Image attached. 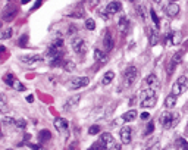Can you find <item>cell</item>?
<instances>
[{"label": "cell", "mask_w": 188, "mask_h": 150, "mask_svg": "<svg viewBox=\"0 0 188 150\" xmlns=\"http://www.w3.org/2000/svg\"><path fill=\"white\" fill-rule=\"evenodd\" d=\"M179 119H181L179 113H174V112H169V110L163 112L160 115V124L165 130H169V128L176 127V125L179 124Z\"/></svg>", "instance_id": "cell-1"}, {"label": "cell", "mask_w": 188, "mask_h": 150, "mask_svg": "<svg viewBox=\"0 0 188 150\" xmlns=\"http://www.w3.org/2000/svg\"><path fill=\"white\" fill-rule=\"evenodd\" d=\"M157 103V94L155 89H147L141 93V108H153Z\"/></svg>", "instance_id": "cell-2"}, {"label": "cell", "mask_w": 188, "mask_h": 150, "mask_svg": "<svg viewBox=\"0 0 188 150\" xmlns=\"http://www.w3.org/2000/svg\"><path fill=\"white\" fill-rule=\"evenodd\" d=\"M137 77H138V69L135 66H128L125 69V72H123V85L125 87H131L135 82Z\"/></svg>", "instance_id": "cell-3"}, {"label": "cell", "mask_w": 188, "mask_h": 150, "mask_svg": "<svg viewBox=\"0 0 188 150\" xmlns=\"http://www.w3.org/2000/svg\"><path fill=\"white\" fill-rule=\"evenodd\" d=\"M188 89V80L187 77H179L176 81H175L174 87H172V94L175 96H179L182 93H185Z\"/></svg>", "instance_id": "cell-4"}, {"label": "cell", "mask_w": 188, "mask_h": 150, "mask_svg": "<svg viewBox=\"0 0 188 150\" xmlns=\"http://www.w3.org/2000/svg\"><path fill=\"white\" fill-rule=\"evenodd\" d=\"M71 46H72L75 53H78V55H85V52H87V43L80 37H74L71 40Z\"/></svg>", "instance_id": "cell-5"}, {"label": "cell", "mask_w": 188, "mask_h": 150, "mask_svg": "<svg viewBox=\"0 0 188 150\" xmlns=\"http://www.w3.org/2000/svg\"><path fill=\"white\" fill-rule=\"evenodd\" d=\"M100 141L104 144V147H106V149L121 150V146H119V144H116L115 138L112 137V134H109V132H103V134H101V136H100Z\"/></svg>", "instance_id": "cell-6"}, {"label": "cell", "mask_w": 188, "mask_h": 150, "mask_svg": "<svg viewBox=\"0 0 188 150\" xmlns=\"http://www.w3.org/2000/svg\"><path fill=\"white\" fill-rule=\"evenodd\" d=\"M90 84V78L88 77H74L71 81H69V87L72 90H78L82 87H87Z\"/></svg>", "instance_id": "cell-7"}, {"label": "cell", "mask_w": 188, "mask_h": 150, "mask_svg": "<svg viewBox=\"0 0 188 150\" xmlns=\"http://www.w3.org/2000/svg\"><path fill=\"white\" fill-rule=\"evenodd\" d=\"M182 57H184V52H176V53L172 56V59H170V62H169V65H168V74L169 75L174 74L175 68L182 62Z\"/></svg>", "instance_id": "cell-8"}, {"label": "cell", "mask_w": 188, "mask_h": 150, "mask_svg": "<svg viewBox=\"0 0 188 150\" xmlns=\"http://www.w3.org/2000/svg\"><path fill=\"white\" fill-rule=\"evenodd\" d=\"M19 61L27 63V65H35V63H41L44 61V57L41 55H27V56H21Z\"/></svg>", "instance_id": "cell-9"}, {"label": "cell", "mask_w": 188, "mask_h": 150, "mask_svg": "<svg viewBox=\"0 0 188 150\" xmlns=\"http://www.w3.org/2000/svg\"><path fill=\"white\" fill-rule=\"evenodd\" d=\"M129 28H131V24H129V21L125 15H122L121 18H119V22H118V30H119V33L122 35H127L128 31H129Z\"/></svg>", "instance_id": "cell-10"}, {"label": "cell", "mask_w": 188, "mask_h": 150, "mask_svg": "<svg viewBox=\"0 0 188 150\" xmlns=\"http://www.w3.org/2000/svg\"><path fill=\"white\" fill-rule=\"evenodd\" d=\"M119 136H121V140L123 144H129L131 143V140H132V130H131V127H122L121 132H119Z\"/></svg>", "instance_id": "cell-11"}, {"label": "cell", "mask_w": 188, "mask_h": 150, "mask_svg": "<svg viewBox=\"0 0 188 150\" xmlns=\"http://www.w3.org/2000/svg\"><path fill=\"white\" fill-rule=\"evenodd\" d=\"M122 9V5L121 2H110V3H108L106 5V7H104V12L110 16V15H115V14H119Z\"/></svg>", "instance_id": "cell-12"}, {"label": "cell", "mask_w": 188, "mask_h": 150, "mask_svg": "<svg viewBox=\"0 0 188 150\" xmlns=\"http://www.w3.org/2000/svg\"><path fill=\"white\" fill-rule=\"evenodd\" d=\"M163 10L166 12V15H168V16H170V18H175L176 15L179 14V5H176L175 2H172V3H169L168 6L163 7Z\"/></svg>", "instance_id": "cell-13"}, {"label": "cell", "mask_w": 188, "mask_h": 150, "mask_svg": "<svg viewBox=\"0 0 188 150\" xmlns=\"http://www.w3.org/2000/svg\"><path fill=\"white\" fill-rule=\"evenodd\" d=\"M80 100H81V94H76V96H72V97H69L66 100V103L63 105V109L65 110H72L80 103Z\"/></svg>", "instance_id": "cell-14"}, {"label": "cell", "mask_w": 188, "mask_h": 150, "mask_svg": "<svg viewBox=\"0 0 188 150\" xmlns=\"http://www.w3.org/2000/svg\"><path fill=\"white\" fill-rule=\"evenodd\" d=\"M16 7L14 6H7L6 9H5V12H3V21L5 22H10V21L15 18V15H16Z\"/></svg>", "instance_id": "cell-15"}, {"label": "cell", "mask_w": 188, "mask_h": 150, "mask_svg": "<svg viewBox=\"0 0 188 150\" xmlns=\"http://www.w3.org/2000/svg\"><path fill=\"white\" fill-rule=\"evenodd\" d=\"M146 82H147V85L150 87V89H159V85H160V82H159V78L156 77V74L147 75V78H146Z\"/></svg>", "instance_id": "cell-16"}, {"label": "cell", "mask_w": 188, "mask_h": 150, "mask_svg": "<svg viewBox=\"0 0 188 150\" xmlns=\"http://www.w3.org/2000/svg\"><path fill=\"white\" fill-rule=\"evenodd\" d=\"M68 127H69V122H68V119H65V118H57L54 121V128L57 131H66Z\"/></svg>", "instance_id": "cell-17"}, {"label": "cell", "mask_w": 188, "mask_h": 150, "mask_svg": "<svg viewBox=\"0 0 188 150\" xmlns=\"http://www.w3.org/2000/svg\"><path fill=\"white\" fill-rule=\"evenodd\" d=\"M103 44H104V47H106V52H110L112 49H113V37H112V34L110 33H106L104 34V38H103Z\"/></svg>", "instance_id": "cell-18"}, {"label": "cell", "mask_w": 188, "mask_h": 150, "mask_svg": "<svg viewBox=\"0 0 188 150\" xmlns=\"http://www.w3.org/2000/svg\"><path fill=\"white\" fill-rule=\"evenodd\" d=\"M135 118H137V110L134 109H131V110H128V112H125L123 115H122V121H125V122H131V121H134Z\"/></svg>", "instance_id": "cell-19"}, {"label": "cell", "mask_w": 188, "mask_h": 150, "mask_svg": "<svg viewBox=\"0 0 188 150\" xmlns=\"http://www.w3.org/2000/svg\"><path fill=\"white\" fill-rule=\"evenodd\" d=\"M94 59L99 61L100 63H104V62L108 61V55H106L104 52L99 50V49H96V50H94Z\"/></svg>", "instance_id": "cell-20"}, {"label": "cell", "mask_w": 188, "mask_h": 150, "mask_svg": "<svg viewBox=\"0 0 188 150\" xmlns=\"http://www.w3.org/2000/svg\"><path fill=\"white\" fill-rule=\"evenodd\" d=\"M175 146H176L178 150H188V141L185 138H182V137H178V138H176Z\"/></svg>", "instance_id": "cell-21"}, {"label": "cell", "mask_w": 188, "mask_h": 150, "mask_svg": "<svg viewBox=\"0 0 188 150\" xmlns=\"http://www.w3.org/2000/svg\"><path fill=\"white\" fill-rule=\"evenodd\" d=\"M52 138V132L49 130H43L40 131V134H38V141L40 143H46V141H49Z\"/></svg>", "instance_id": "cell-22"}, {"label": "cell", "mask_w": 188, "mask_h": 150, "mask_svg": "<svg viewBox=\"0 0 188 150\" xmlns=\"http://www.w3.org/2000/svg\"><path fill=\"white\" fill-rule=\"evenodd\" d=\"M113 78H115V72L113 71H108V72L104 74V77H103V80H101V84H103V85H109L110 82L113 81Z\"/></svg>", "instance_id": "cell-23"}, {"label": "cell", "mask_w": 188, "mask_h": 150, "mask_svg": "<svg viewBox=\"0 0 188 150\" xmlns=\"http://www.w3.org/2000/svg\"><path fill=\"white\" fill-rule=\"evenodd\" d=\"M175 105H176V96L175 94H169L166 99H165V106L168 108V109H172Z\"/></svg>", "instance_id": "cell-24"}, {"label": "cell", "mask_w": 188, "mask_h": 150, "mask_svg": "<svg viewBox=\"0 0 188 150\" xmlns=\"http://www.w3.org/2000/svg\"><path fill=\"white\" fill-rule=\"evenodd\" d=\"M181 38H182L181 33H172V34L168 37V40H170V44H174V46L179 44V43H181Z\"/></svg>", "instance_id": "cell-25"}, {"label": "cell", "mask_w": 188, "mask_h": 150, "mask_svg": "<svg viewBox=\"0 0 188 150\" xmlns=\"http://www.w3.org/2000/svg\"><path fill=\"white\" fill-rule=\"evenodd\" d=\"M144 150H160V143H159V140H157V138H156V140L153 138L151 141H148Z\"/></svg>", "instance_id": "cell-26"}, {"label": "cell", "mask_w": 188, "mask_h": 150, "mask_svg": "<svg viewBox=\"0 0 188 150\" xmlns=\"http://www.w3.org/2000/svg\"><path fill=\"white\" fill-rule=\"evenodd\" d=\"M3 81L6 82L7 85L14 87L15 82H16V78H15V75H14V74H6V75H5V78H3Z\"/></svg>", "instance_id": "cell-27"}, {"label": "cell", "mask_w": 188, "mask_h": 150, "mask_svg": "<svg viewBox=\"0 0 188 150\" xmlns=\"http://www.w3.org/2000/svg\"><path fill=\"white\" fill-rule=\"evenodd\" d=\"M14 35V28H5L2 31V40H9Z\"/></svg>", "instance_id": "cell-28"}, {"label": "cell", "mask_w": 188, "mask_h": 150, "mask_svg": "<svg viewBox=\"0 0 188 150\" xmlns=\"http://www.w3.org/2000/svg\"><path fill=\"white\" fill-rule=\"evenodd\" d=\"M150 15H151V19H153V22L156 24V28H159V24H160V21H159V16H157V14H156L155 9H150Z\"/></svg>", "instance_id": "cell-29"}, {"label": "cell", "mask_w": 188, "mask_h": 150, "mask_svg": "<svg viewBox=\"0 0 188 150\" xmlns=\"http://www.w3.org/2000/svg\"><path fill=\"white\" fill-rule=\"evenodd\" d=\"M157 43H159V34H157V33H151V34H150V44H151V46H156Z\"/></svg>", "instance_id": "cell-30"}, {"label": "cell", "mask_w": 188, "mask_h": 150, "mask_svg": "<svg viewBox=\"0 0 188 150\" xmlns=\"http://www.w3.org/2000/svg\"><path fill=\"white\" fill-rule=\"evenodd\" d=\"M85 28L90 30V31H93L94 28H96V22H94V19H91V18L85 19Z\"/></svg>", "instance_id": "cell-31"}, {"label": "cell", "mask_w": 188, "mask_h": 150, "mask_svg": "<svg viewBox=\"0 0 188 150\" xmlns=\"http://www.w3.org/2000/svg\"><path fill=\"white\" fill-rule=\"evenodd\" d=\"M50 65H52L53 68H57V66H63L65 63H63V59H62V57H57V59H53Z\"/></svg>", "instance_id": "cell-32"}, {"label": "cell", "mask_w": 188, "mask_h": 150, "mask_svg": "<svg viewBox=\"0 0 188 150\" xmlns=\"http://www.w3.org/2000/svg\"><path fill=\"white\" fill-rule=\"evenodd\" d=\"M97 132H100V127H99V125H91V127L88 128V134H90V136H96Z\"/></svg>", "instance_id": "cell-33"}, {"label": "cell", "mask_w": 188, "mask_h": 150, "mask_svg": "<svg viewBox=\"0 0 188 150\" xmlns=\"http://www.w3.org/2000/svg\"><path fill=\"white\" fill-rule=\"evenodd\" d=\"M106 147H104V144L101 143V141H99V143H94V144H91V147L88 150H104Z\"/></svg>", "instance_id": "cell-34"}, {"label": "cell", "mask_w": 188, "mask_h": 150, "mask_svg": "<svg viewBox=\"0 0 188 150\" xmlns=\"http://www.w3.org/2000/svg\"><path fill=\"white\" fill-rule=\"evenodd\" d=\"M62 46H63V40L62 38H56V40L52 43V46L50 47H54V49H62Z\"/></svg>", "instance_id": "cell-35"}, {"label": "cell", "mask_w": 188, "mask_h": 150, "mask_svg": "<svg viewBox=\"0 0 188 150\" xmlns=\"http://www.w3.org/2000/svg\"><path fill=\"white\" fill-rule=\"evenodd\" d=\"M0 99H2V100H0V106H2V110H3V112H6V110H7V103H6V97H5V96L2 94V97H0Z\"/></svg>", "instance_id": "cell-36"}, {"label": "cell", "mask_w": 188, "mask_h": 150, "mask_svg": "<svg viewBox=\"0 0 188 150\" xmlns=\"http://www.w3.org/2000/svg\"><path fill=\"white\" fill-rule=\"evenodd\" d=\"M63 68L66 69V71H72L75 68V63L72 61H66L65 62V65H63Z\"/></svg>", "instance_id": "cell-37"}, {"label": "cell", "mask_w": 188, "mask_h": 150, "mask_svg": "<svg viewBox=\"0 0 188 150\" xmlns=\"http://www.w3.org/2000/svg\"><path fill=\"white\" fill-rule=\"evenodd\" d=\"M14 89L18 90V91H24V90H25V85H24V84H22L21 81H18V80H16V82H15V85H14Z\"/></svg>", "instance_id": "cell-38"}, {"label": "cell", "mask_w": 188, "mask_h": 150, "mask_svg": "<svg viewBox=\"0 0 188 150\" xmlns=\"http://www.w3.org/2000/svg\"><path fill=\"white\" fill-rule=\"evenodd\" d=\"M27 44H28V35H22L19 38V46L21 47H25Z\"/></svg>", "instance_id": "cell-39"}, {"label": "cell", "mask_w": 188, "mask_h": 150, "mask_svg": "<svg viewBox=\"0 0 188 150\" xmlns=\"http://www.w3.org/2000/svg\"><path fill=\"white\" fill-rule=\"evenodd\" d=\"M153 131H155V122H148L147 130H146V136H150Z\"/></svg>", "instance_id": "cell-40"}, {"label": "cell", "mask_w": 188, "mask_h": 150, "mask_svg": "<svg viewBox=\"0 0 188 150\" xmlns=\"http://www.w3.org/2000/svg\"><path fill=\"white\" fill-rule=\"evenodd\" d=\"M69 16H71V18H82V16H84V10H75V12H72Z\"/></svg>", "instance_id": "cell-41"}, {"label": "cell", "mask_w": 188, "mask_h": 150, "mask_svg": "<svg viewBox=\"0 0 188 150\" xmlns=\"http://www.w3.org/2000/svg\"><path fill=\"white\" fill-rule=\"evenodd\" d=\"M18 128H27V121L25 119H19V121H16V124H15Z\"/></svg>", "instance_id": "cell-42"}, {"label": "cell", "mask_w": 188, "mask_h": 150, "mask_svg": "<svg viewBox=\"0 0 188 150\" xmlns=\"http://www.w3.org/2000/svg\"><path fill=\"white\" fill-rule=\"evenodd\" d=\"M101 2H103V0H88V5L91 7H96V6H99Z\"/></svg>", "instance_id": "cell-43"}, {"label": "cell", "mask_w": 188, "mask_h": 150, "mask_svg": "<svg viewBox=\"0 0 188 150\" xmlns=\"http://www.w3.org/2000/svg\"><path fill=\"white\" fill-rule=\"evenodd\" d=\"M2 119H3L6 124H16V121H15L14 118H9V116H3Z\"/></svg>", "instance_id": "cell-44"}, {"label": "cell", "mask_w": 188, "mask_h": 150, "mask_svg": "<svg viewBox=\"0 0 188 150\" xmlns=\"http://www.w3.org/2000/svg\"><path fill=\"white\" fill-rule=\"evenodd\" d=\"M150 118V115H148L147 112H144V113H141V119H148Z\"/></svg>", "instance_id": "cell-45"}, {"label": "cell", "mask_w": 188, "mask_h": 150, "mask_svg": "<svg viewBox=\"0 0 188 150\" xmlns=\"http://www.w3.org/2000/svg\"><path fill=\"white\" fill-rule=\"evenodd\" d=\"M41 3H43V0H38V2H37V5H35V6L33 7V10H35L37 7H40V6H41Z\"/></svg>", "instance_id": "cell-46"}, {"label": "cell", "mask_w": 188, "mask_h": 150, "mask_svg": "<svg viewBox=\"0 0 188 150\" xmlns=\"http://www.w3.org/2000/svg\"><path fill=\"white\" fill-rule=\"evenodd\" d=\"M27 102L28 103H33L34 102V96H31V94L28 96V97H27Z\"/></svg>", "instance_id": "cell-47"}, {"label": "cell", "mask_w": 188, "mask_h": 150, "mask_svg": "<svg viewBox=\"0 0 188 150\" xmlns=\"http://www.w3.org/2000/svg\"><path fill=\"white\" fill-rule=\"evenodd\" d=\"M31 147H33L34 150H43V149L40 147V146H37V144H31Z\"/></svg>", "instance_id": "cell-48"}, {"label": "cell", "mask_w": 188, "mask_h": 150, "mask_svg": "<svg viewBox=\"0 0 188 150\" xmlns=\"http://www.w3.org/2000/svg\"><path fill=\"white\" fill-rule=\"evenodd\" d=\"M75 28H76V27H74V25H71V27H69V33H75V31H76Z\"/></svg>", "instance_id": "cell-49"}, {"label": "cell", "mask_w": 188, "mask_h": 150, "mask_svg": "<svg viewBox=\"0 0 188 150\" xmlns=\"http://www.w3.org/2000/svg\"><path fill=\"white\" fill-rule=\"evenodd\" d=\"M28 2H29V0H22V3H24V5H25V3H28Z\"/></svg>", "instance_id": "cell-50"}, {"label": "cell", "mask_w": 188, "mask_h": 150, "mask_svg": "<svg viewBox=\"0 0 188 150\" xmlns=\"http://www.w3.org/2000/svg\"><path fill=\"white\" fill-rule=\"evenodd\" d=\"M185 132H187V137H188V125H187V130H185Z\"/></svg>", "instance_id": "cell-51"}, {"label": "cell", "mask_w": 188, "mask_h": 150, "mask_svg": "<svg viewBox=\"0 0 188 150\" xmlns=\"http://www.w3.org/2000/svg\"><path fill=\"white\" fill-rule=\"evenodd\" d=\"M155 2H156V3H160V2H162V0H155Z\"/></svg>", "instance_id": "cell-52"}, {"label": "cell", "mask_w": 188, "mask_h": 150, "mask_svg": "<svg viewBox=\"0 0 188 150\" xmlns=\"http://www.w3.org/2000/svg\"><path fill=\"white\" fill-rule=\"evenodd\" d=\"M172 2H178V0H172Z\"/></svg>", "instance_id": "cell-53"}, {"label": "cell", "mask_w": 188, "mask_h": 150, "mask_svg": "<svg viewBox=\"0 0 188 150\" xmlns=\"http://www.w3.org/2000/svg\"><path fill=\"white\" fill-rule=\"evenodd\" d=\"M6 150H12V149H6Z\"/></svg>", "instance_id": "cell-54"}, {"label": "cell", "mask_w": 188, "mask_h": 150, "mask_svg": "<svg viewBox=\"0 0 188 150\" xmlns=\"http://www.w3.org/2000/svg\"><path fill=\"white\" fill-rule=\"evenodd\" d=\"M7 2H12V0H7Z\"/></svg>", "instance_id": "cell-55"}, {"label": "cell", "mask_w": 188, "mask_h": 150, "mask_svg": "<svg viewBox=\"0 0 188 150\" xmlns=\"http://www.w3.org/2000/svg\"><path fill=\"white\" fill-rule=\"evenodd\" d=\"M131 2H132V0H131Z\"/></svg>", "instance_id": "cell-56"}]
</instances>
